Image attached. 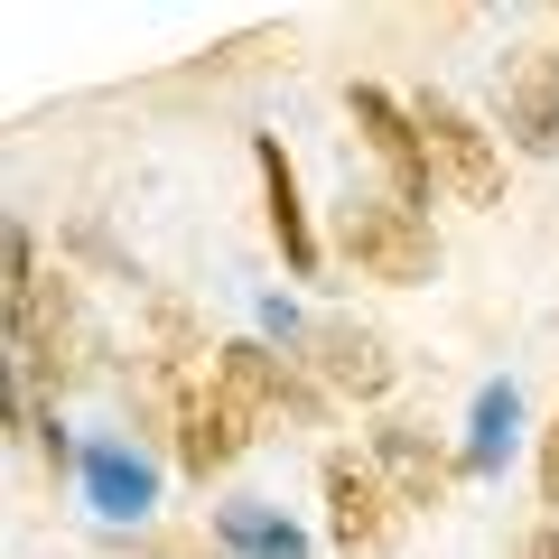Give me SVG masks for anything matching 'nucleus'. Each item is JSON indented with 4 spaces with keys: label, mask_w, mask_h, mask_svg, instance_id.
Listing matches in <instances>:
<instances>
[{
    "label": "nucleus",
    "mask_w": 559,
    "mask_h": 559,
    "mask_svg": "<svg viewBox=\"0 0 559 559\" xmlns=\"http://www.w3.org/2000/svg\"><path fill=\"white\" fill-rule=\"evenodd\" d=\"M10 326H20V355H28V382H38V392L84 382V364H94V326H84L75 289L38 271L28 234H10Z\"/></svg>",
    "instance_id": "nucleus-1"
},
{
    "label": "nucleus",
    "mask_w": 559,
    "mask_h": 559,
    "mask_svg": "<svg viewBox=\"0 0 559 559\" xmlns=\"http://www.w3.org/2000/svg\"><path fill=\"white\" fill-rule=\"evenodd\" d=\"M336 242H345V261H355L364 280H392V289H411V280L439 271V234H429V215L401 205L392 187H355V197L336 205Z\"/></svg>",
    "instance_id": "nucleus-2"
},
{
    "label": "nucleus",
    "mask_w": 559,
    "mask_h": 559,
    "mask_svg": "<svg viewBox=\"0 0 559 559\" xmlns=\"http://www.w3.org/2000/svg\"><path fill=\"white\" fill-rule=\"evenodd\" d=\"M159 364H168V355H159ZM168 419H178L187 476H224V466L252 448V411H242L215 373H197V364H168Z\"/></svg>",
    "instance_id": "nucleus-3"
},
{
    "label": "nucleus",
    "mask_w": 559,
    "mask_h": 559,
    "mask_svg": "<svg viewBox=\"0 0 559 559\" xmlns=\"http://www.w3.org/2000/svg\"><path fill=\"white\" fill-rule=\"evenodd\" d=\"M419 140H429V168H439V187L457 205H495L503 197V159H495V131H485L476 112H457L448 94H419L411 103Z\"/></svg>",
    "instance_id": "nucleus-4"
},
{
    "label": "nucleus",
    "mask_w": 559,
    "mask_h": 559,
    "mask_svg": "<svg viewBox=\"0 0 559 559\" xmlns=\"http://www.w3.org/2000/svg\"><path fill=\"white\" fill-rule=\"evenodd\" d=\"M345 112H355V131H364V150L382 159V178H392V197L401 205H419L429 187H439V168H429V140H419V121L401 112L382 84H355L345 94Z\"/></svg>",
    "instance_id": "nucleus-5"
},
{
    "label": "nucleus",
    "mask_w": 559,
    "mask_h": 559,
    "mask_svg": "<svg viewBox=\"0 0 559 559\" xmlns=\"http://www.w3.org/2000/svg\"><path fill=\"white\" fill-rule=\"evenodd\" d=\"M392 503H401V495H392L364 457H326V532H336L345 559H382V550H392V532H401Z\"/></svg>",
    "instance_id": "nucleus-6"
},
{
    "label": "nucleus",
    "mask_w": 559,
    "mask_h": 559,
    "mask_svg": "<svg viewBox=\"0 0 559 559\" xmlns=\"http://www.w3.org/2000/svg\"><path fill=\"white\" fill-rule=\"evenodd\" d=\"M215 382H224L252 419H280V411H289V419H326V401L299 382V364L271 355V345H224V355H215Z\"/></svg>",
    "instance_id": "nucleus-7"
},
{
    "label": "nucleus",
    "mask_w": 559,
    "mask_h": 559,
    "mask_svg": "<svg viewBox=\"0 0 559 559\" xmlns=\"http://www.w3.org/2000/svg\"><path fill=\"white\" fill-rule=\"evenodd\" d=\"M503 131L550 159L559 150V47H513L503 66Z\"/></svg>",
    "instance_id": "nucleus-8"
},
{
    "label": "nucleus",
    "mask_w": 559,
    "mask_h": 559,
    "mask_svg": "<svg viewBox=\"0 0 559 559\" xmlns=\"http://www.w3.org/2000/svg\"><path fill=\"white\" fill-rule=\"evenodd\" d=\"M308 364H318L336 392H355V401L392 392V345H382L373 326H355V318H318L308 326Z\"/></svg>",
    "instance_id": "nucleus-9"
},
{
    "label": "nucleus",
    "mask_w": 559,
    "mask_h": 559,
    "mask_svg": "<svg viewBox=\"0 0 559 559\" xmlns=\"http://www.w3.org/2000/svg\"><path fill=\"white\" fill-rule=\"evenodd\" d=\"M373 457H382V476H392L401 503H439L448 476H457V466H448V448H439V439H419L411 419H382V429H373Z\"/></svg>",
    "instance_id": "nucleus-10"
},
{
    "label": "nucleus",
    "mask_w": 559,
    "mask_h": 559,
    "mask_svg": "<svg viewBox=\"0 0 559 559\" xmlns=\"http://www.w3.org/2000/svg\"><path fill=\"white\" fill-rule=\"evenodd\" d=\"M261 197H271L280 261L308 280V271H318V234H308V215H299V178H289V159H280V140H261Z\"/></svg>",
    "instance_id": "nucleus-11"
},
{
    "label": "nucleus",
    "mask_w": 559,
    "mask_h": 559,
    "mask_svg": "<svg viewBox=\"0 0 559 559\" xmlns=\"http://www.w3.org/2000/svg\"><path fill=\"white\" fill-rule=\"evenodd\" d=\"M84 495H94L112 522H131V513H150L159 476H150V466H140L131 448H84Z\"/></svg>",
    "instance_id": "nucleus-12"
},
{
    "label": "nucleus",
    "mask_w": 559,
    "mask_h": 559,
    "mask_svg": "<svg viewBox=\"0 0 559 559\" xmlns=\"http://www.w3.org/2000/svg\"><path fill=\"white\" fill-rule=\"evenodd\" d=\"M513 419H522L513 382H485V392H476V448H466V466H495L503 439H513Z\"/></svg>",
    "instance_id": "nucleus-13"
},
{
    "label": "nucleus",
    "mask_w": 559,
    "mask_h": 559,
    "mask_svg": "<svg viewBox=\"0 0 559 559\" xmlns=\"http://www.w3.org/2000/svg\"><path fill=\"white\" fill-rule=\"evenodd\" d=\"M224 532H234L252 559H299V532H289V522H271V513H224Z\"/></svg>",
    "instance_id": "nucleus-14"
},
{
    "label": "nucleus",
    "mask_w": 559,
    "mask_h": 559,
    "mask_svg": "<svg viewBox=\"0 0 559 559\" xmlns=\"http://www.w3.org/2000/svg\"><path fill=\"white\" fill-rule=\"evenodd\" d=\"M540 495L559 503V429H550V439H540Z\"/></svg>",
    "instance_id": "nucleus-15"
},
{
    "label": "nucleus",
    "mask_w": 559,
    "mask_h": 559,
    "mask_svg": "<svg viewBox=\"0 0 559 559\" xmlns=\"http://www.w3.org/2000/svg\"><path fill=\"white\" fill-rule=\"evenodd\" d=\"M522 559H559V522H550V532H540V540H532V550H522Z\"/></svg>",
    "instance_id": "nucleus-16"
}]
</instances>
